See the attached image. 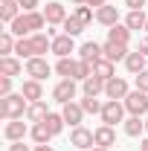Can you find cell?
I'll list each match as a JSON object with an SVG mask.
<instances>
[{"mask_svg":"<svg viewBox=\"0 0 148 151\" xmlns=\"http://www.w3.org/2000/svg\"><path fill=\"white\" fill-rule=\"evenodd\" d=\"M12 29V35L15 38H26V35H35V32H41L44 26H47V18H44V12H20L18 18L9 23Z\"/></svg>","mask_w":148,"mask_h":151,"instance_id":"6da1fadb","label":"cell"},{"mask_svg":"<svg viewBox=\"0 0 148 151\" xmlns=\"http://www.w3.org/2000/svg\"><path fill=\"white\" fill-rule=\"evenodd\" d=\"M26 111H29V99L23 93H12L0 99V116L3 119H23Z\"/></svg>","mask_w":148,"mask_h":151,"instance_id":"7a4b0ae2","label":"cell"},{"mask_svg":"<svg viewBox=\"0 0 148 151\" xmlns=\"http://www.w3.org/2000/svg\"><path fill=\"white\" fill-rule=\"evenodd\" d=\"M102 125H116V122H125V102H116V99H108L105 108H102Z\"/></svg>","mask_w":148,"mask_h":151,"instance_id":"3957f363","label":"cell"},{"mask_svg":"<svg viewBox=\"0 0 148 151\" xmlns=\"http://www.w3.org/2000/svg\"><path fill=\"white\" fill-rule=\"evenodd\" d=\"M122 102H125V111L131 116H142L148 111V93H142V90H131Z\"/></svg>","mask_w":148,"mask_h":151,"instance_id":"277c9868","label":"cell"},{"mask_svg":"<svg viewBox=\"0 0 148 151\" xmlns=\"http://www.w3.org/2000/svg\"><path fill=\"white\" fill-rule=\"evenodd\" d=\"M70 145H73V148H81V151H90L93 145H96V137H93L90 128L78 125V128L70 131Z\"/></svg>","mask_w":148,"mask_h":151,"instance_id":"5b68a950","label":"cell"},{"mask_svg":"<svg viewBox=\"0 0 148 151\" xmlns=\"http://www.w3.org/2000/svg\"><path fill=\"white\" fill-rule=\"evenodd\" d=\"M44 18H47V23H50V26H61L70 15H67V6H64V3L50 0V3L44 6Z\"/></svg>","mask_w":148,"mask_h":151,"instance_id":"8992f818","label":"cell"},{"mask_svg":"<svg viewBox=\"0 0 148 151\" xmlns=\"http://www.w3.org/2000/svg\"><path fill=\"white\" fill-rule=\"evenodd\" d=\"M75 93H78V90H75V78H61L55 84V90H52V99L61 102V105H67V102L75 99Z\"/></svg>","mask_w":148,"mask_h":151,"instance_id":"52a82bcc","label":"cell"},{"mask_svg":"<svg viewBox=\"0 0 148 151\" xmlns=\"http://www.w3.org/2000/svg\"><path fill=\"white\" fill-rule=\"evenodd\" d=\"M128 93H131V90H128V81H125V78L113 76V78H108V81H105V96H108V99H116V102H122Z\"/></svg>","mask_w":148,"mask_h":151,"instance_id":"ba28073f","label":"cell"},{"mask_svg":"<svg viewBox=\"0 0 148 151\" xmlns=\"http://www.w3.org/2000/svg\"><path fill=\"white\" fill-rule=\"evenodd\" d=\"M50 73H52V70H50V64H47V58H44V55H35V58H29V61H26V76H29V78L44 81Z\"/></svg>","mask_w":148,"mask_h":151,"instance_id":"9c48e42d","label":"cell"},{"mask_svg":"<svg viewBox=\"0 0 148 151\" xmlns=\"http://www.w3.org/2000/svg\"><path fill=\"white\" fill-rule=\"evenodd\" d=\"M61 116H64V122H67L70 128H78L81 119H84V108H81L78 102H67V105L61 108Z\"/></svg>","mask_w":148,"mask_h":151,"instance_id":"30bf717a","label":"cell"},{"mask_svg":"<svg viewBox=\"0 0 148 151\" xmlns=\"http://www.w3.org/2000/svg\"><path fill=\"white\" fill-rule=\"evenodd\" d=\"M26 131H29V128H26L23 119H9L6 128H3V137H6L9 142H20V139L26 137Z\"/></svg>","mask_w":148,"mask_h":151,"instance_id":"8fae6325","label":"cell"},{"mask_svg":"<svg viewBox=\"0 0 148 151\" xmlns=\"http://www.w3.org/2000/svg\"><path fill=\"white\" fill-rule=\"evenodd\" d=\"M52 52H55L58 58H67L70 52H75V41H73V35H55L52 38Z\"/></svg>","mask_w":148,"mask_h":151,"instance_id":"7c38bea8","label":"cell"},{"mask_svg":"<svg viewBox=\"0 0 148 151\" xmlns=\"http://www.w3.org/2000/svg\"><path fill=\"white\" fill-rule=\"evenodd\" d=\"M102 50H105V58L108 61H125L128 58V44H116V41H105L102 44Z\"/></svg>","mask_w":148,"mask_h":151,"instance_id":"4fadbf2b","label":"cell"},{"mask_svg":"<svg viewBox=\"0 0 148 151\" xmlns=\"http://www.w3.org/2000/svg\"><path fill=\"white\" fill-rule=\"evenodd\" d=\"M78 55L84 58V61H90V64H96V61H102V58H105V50H102V44H99V41H87V44H81V47H78Z\"/></svg>","mask_w":148,"mask_h":151,"instance_id":"5bb4252c","label":"cell"},{"mask_svg":"<svg viewBox=\"0 0 148 151\" xmlns=\"http://www.w3.org/2000/svg\"><path fill=\"white\" fill-rule=\"evenodd\" d=\"M23 73V64H20L18 55H3L0 58V76H9V78H15V76Z\"/></svg>","mask_w":148,"mask_h":151,"instance_id":"9a60e30c","label":"cell"},{"mask_svg":"<svg viewBox=\"0 0 148 151\" xmlns=\"http://www.w3.org/2000/svg\"><path fill=\"white\" fill-rule=\"evenodd\" d=\"M96 20H99L102 26H108V29H111V26H116V23H119V9L105 3L102 9H96Z\"/></svg>","mask_w":148,"mask_h":151,"instance_id":"2e32d148","label":"cell"},{"mask_svg":"<svg viewBox=\"0 0 148 151\" xmlns=\"http://www.w3.org/2000/svg\"><path fill=\"white\" fill-rule=\"evenodd\" d=\"M93 137H96V145H102V148L116 145V131H113L111 125H99V128L93 131Z\"/></svg>","mask_w":148,"mask_h":151,"instance_id":"e0dca14e","label":"cell"},{"mask_svg":"<svg viewBox=\"0 0 148 151\" xmlns=\"http://www.w3.org/2000/svg\"><path fill=\"white\" fill-rule=\"evenodd\" d=\"M29 41H32V50H35V55L52 52V38L47 35V32H35V35H29Z\"/></svg>","mask_w":148,"mask_h":151,"instance_id":"ac0fdd59","label":"cell"},{"mask_svg":"<svg viewBox=\"0 0 148 151\" xmlns=\"http://www.w3.org/2000/svg\"><path fill=\"white\" fill-rule=\"evenodd\" d=\"M20 93L26 96L29 102H41V99H44V87H41V81H38V78H26V81H23V87H20Z\"/></svg>","mask_w":148,"mask_h":151,"instance_id":"d6986e66","label":"cell"},{"mask_svg":"<svg viewBox=\"0 0 148 151\" xmlns=\"http://www.w3.org/2000/svg\"><path fill=\"white\" fill-rule=\"evenodd\" d=\"M29 137L35 139V145H50V139H52V131L47 128V122H35V125L29 128Z\"/></svg>","mask_w":148,"mask_h":151,"instance_id":"ffe728a7","label":"cell"},{"mask_svg":"<svg viewBox=\"0 0 148 151\" xmlns=\"http://www.w3.org/2000/svg\"><path fill=\"white\" fill-rule=\"evenodd\" d=\"M125 67H128V73L131 76H137V73H142L148 67V58L137 50V52H128V58H125Z\"/></svg>","mask_w":148,"mask_h":151,"instance_id":"44dd1931","label":"cell"},{"mask_svg":"<svg viewBox=\"0 0 148 151\" xmlns=\"http://www.w3.org/2000/svg\"><path fill=\"white\" fill-rule=\"evenodd\" d=\"M50 116V111H47V102L41 99V102H29V111H26V119L35 125V122H44Z\"/></svg>","mask_w":148,"mask_h":151,"instance_id":"7402d4cb","label":"cell"},{"mask_svg":"<svg viewBox=\"0 0 148 151\" xmlns=\"http://www.w3.org/2000/svg\"><path fill=\"white\" fill-rule=\"evenodd\" d=\"M75 67H78V61H73V58H58L55 64V73L61 76V78H75Z\"/></svg>","mask_w":148,"mask_h":151,"instance_id":"603a6c76","label":"cell"},{"mask_svg":"<svg viewBox=\"0 0 148 151\" xmlns=\"http://www.w3.org/2000/svg\"><path fill=\"white\" fill-rule=\"evenodd\" d=\"M108 41H116V44H128V41H131V29L125 26V23H116V26H111V29H108Z\"/></svg>","mask_w":148,"mask_h":151,"instance_id":"cb8c5ba5","label":"cell"},{"mask_svg":"<svg viewBox=\"0 0 148 151\" xmlns=\"http://www.w3.org/2000/svg\"><path fill=\"white\" fill-rule=\"evenodd\" d=\"M20 15V6H18V0H3L0 3V18L6 20V23H12V20Z\"/></svg>","mask_w":148,"mask_h":151,"instance_id":"d4e9b609","label":"cell"},{"mask_svg":"<svg viewBox=\"0 0 148 151\" xmlns=\"http://www.w3.org/2000/svg\"><path fill=\"white\" fill-rule=\"evenodd\" d=\"M125 26H128L131 32H134V29H145V26H148L145 12H128V18H125Z\"/></svg>","mask_w":148,"mask_h":151,"instance_id":"484cf974","label":"cell"},{"mask_svg":"<svg viewBox=\"0 0 148 151\" xmlns=\"http://www.w3.org/2000/svg\"><path fill=\"white\" fill-rule=\"evenodd\" d=\"M99 93H105V78L90 76V78L84 81V96H99Z\"/></svg>","mask_w":148,"mask_h":151,"instance_id":"4316f807","label":"cell"},{"mask_svg":"<svg viewBox=\"0 0 148 151\" xmlns=\"http://www.w3.org/2000/svg\"><path fill=\"white\" fill-rule=\"evenodd\" d=\"M61 29H64V35H73V38H75V35H81V32H84V23L75 18V15H70V18L61 23Z\"/></svg>","mask_w":148,"mask_h":151,"instance_id":"83f0119b","label":"cell"},{"mask_svg":"<svg viewBox=\"0 0 148 151\" xmlns=\"http://www.w3.org/2000/svg\"><path fill=\"white\" fill-rule=\"evenodd\" d=\"M15 55L18 58H35V50H32V41L29 38H18V44H15Z\"/></svg>","mask_w":148,"mask_h":151,"instance_id":"f1b7e54d","label":"cell"},{"mask_svg":"<svg viewBox=\"0 0 148 151\" xmlns=\"http://www.w3.org/2000/svg\"><path fill=\"white\" fill-rule=\"evenodd\" d=\"M142 131H145V119H139V116H128L125 119V134L128 137H139Z\"/></svg>","mask_w":148,"mask_h":151,"instance_id":"f546056e","label":"cell"},{"mask_svg":"<svg viewBox=\"0 0 148 151\" xmlns=\"http://www.w3.org/2000/svg\"><path fill=\"white\" fill-rule=\"evenodd\" d=\"M96 64H90V61H84V58H78V67H75V78L78 81H87L90 76H96V70H93Z\"/></svg>","mask_w":148,"mask_h":151,"instance_id":"4dcf8cb0","label":"cell"},{"mask_svg":"<svg viewBox=\"0 0 148 151\" xmlns=\"http://www.w3.org/2000/svg\"><path fill=\"white\" fill-rule=\"evenodd\" d=\"M44 122H47V128H50V131H52V137H58V134L64 131V125H67V122H64V116H61V113H50V116H47V119H44Z\"/></svg>","mask_w":148,"mask_h":151,"instance_id":"1f68e13d","label":"cell"},{"mask_svg":"<svg viewBox=\"0 0 148 151\" xmlns=\"http://www.w3.org/2000/svg\"><path fill=\"white\" fill-rule=\"evenodd\" d=\"M15 44H18V41H15V35L6 29V32L0 35V52H3V55H15Z\"/></svg>","mask_w":148,"mask_h":151,"instance_id":"d6a6232c","label":"cell"},{"mask_svg":"<svg viewBox=\"0 0 148 151\" xmlns=\"http://www.w3.org/2000/svg\"><path fill=\"white\" fill-rule=\"evenodd\" d=\"M93 70H96L99 78H105V81H108V78H113V61L102 58V61H96V67H93Z\"/></svg>","mask_w":148,"mask_h":151,"instance_id":"836d02e7","label":"cell"},{"mask_svg":"<svg viewBox=\"0 0 148 151\" xmlns=\"http://www.w3.org/2000/svg\"><path fill=\"white\" fill-rule=\"evenodd\" d=\"M78 105L84 108V113H102V108H105V105H102V102H99L96 96H84V99H81Z\"/></svg>","mask_w":148,"mask_h":151,"instance_id":"e575fe53","label":"cell"},{"mask_svg":"<svg viewBox=\"0 0 148 151\" xmlns=\"http://www.w3.org/2000/svg\"><path fill=\"white\" fill-rule=\"evenodd\" d=\"M75 18L87 26V23H93V20H96V12H93V6H78V9H75Z\"/></svg>","mask_w":148,"mask_h":151,"instance_id":"d590c367","label":"cell"},{"mask_svg":"<svg viewBox=\"0 0 148 151\" xmlns=\"http://www.w3.org/2000/svg\"><path fill=\"white\" fill-rule=\"evenodd\" d=\"M134 81H137V90L148 93V67L142 70V73H137V76H134Z\"/></svg>","mask_w":148,"mask_h":151,"instance_id":"8d00e7d4","label":"cell"},{"mask_svg":"<svg viewBox=\"0 0 148 151\" xmlns=\"http://www.w3.org/2000/svg\"><path fill=\"white\" fill-rule=\"evenodd\" d=\"M3 96H12V78L9 76H0V99Z\"/></svg>","mask_w":148,"mask_h":151,"instance_id":"74e56055","label":"cell"},{"mask_svg":"<svg viewBox=\"0 0 148 151\" xmlns=\"http://www.w3.org/2000/svg\"><path fill=\"white\" fill-rule=\"evenodd\" d=\"M125 6H128L131 12H142V9L148 6V0H125Z\"/></svg>","mask_w":148,"mask_h":151,"instance_id":"f35d334b","label":"cell"},{"mask_svg":"<svg viewBox=\"0 0 148 151\" xmlns=\"http://www.w3.org/2000/svg\"><path fill=\"white\" fill-rule=\"evenodd\" d=\"M18 6H20V12H35L38 0H18Z\"/></svg>","mask_w":148,"mask_h":151,"instance_id":"ab89813d","label":"cell"},{"mask_svg":"<svg viewBox=\"0 0 148 151\" xmlns=\"http://www.w3.org/2000/svg\"><path fill=\"white\" fill-rule=\"evenodd\" d=\"M9 151H32V148H29V145H23V139H20V142H12Z\"/></svg>","mask_w":148,"mask_h":151,"instance_id":"60d3db41","label":"cell"},{"mask_svg":"<svg viewBox=\"0 0 148 151\" xmlns=\"http://www.w3.org/2000/svg\"><path fill=\"white\" fill-rule=\"evenodd\" d=\"M139 52L148 58V35H145V38H139Z\"/></svg>","mask_w":148,"mask_h":151,"instance_id":"b9f144b4","label":"cell"},{"mask_svg":"<svg viewBox=\"0 0 148 151\" xmlns=\"http://www.w3.org/2000/svg\"><path fill=\"white\" fill-rule=\"evenodd\" d=\"M105 3H108V0H87V6H93V9H102Z\"/></svg>","mask_w":148,"mask_h":151,"instance_id":"7bdbcfd3","label":"cell"},{"mask_svg":"<svg viewBox=\"0 0 148 151\" xmlns=\"http://www.w3.org/2000/svg\"><path fill=\"white\" fill-rule=\"evenodd\" d=\"M32 151H55V148H52V145H35Z\"/></svg>","mask_w":148,"mask_h":151,"instance_id":"ee69618b","label":"cell"},{"mask_svg":"<svg viewBox=\"0 0 148 151\" xmlns=\"http://www.w3.org/2000/svg\"><path fill=\"white\" fill-rule=\"evenodd\" d=\"M139 151H148V137L142 139V142H139Z\"/></svg>","mask_w":148,"mask_h":151,"instance_id":"f6af8a7d","label":"cell"},{"mask_svg":"<svg viewBox=\"0 0 148 151\" xmlns=\"http://www.w3.org/2000/svg\"><path fill=\"white\" fill-rule=\"evenodd\" d=\"M75 6H87V0H73Z\"/></svg>","mask_w":148,"mask_h":151,"instance_id":"bcb514c9","label":"cell"},{"mask_svg":"<svg viewBox=\"0 0 148 151\" xmlns=\"http://www.w3.org/2000/svg\"><path fill=\"white\" fill-rule=\"evenodd\" d=\"M90 151H108V148H102V145H93V148Z\"/></svg>","mask_w":148,"mask_h":151,"instance_id":"7dc6e473","label":"cell"},{"mask_svg":"<svg viewBox=\"0 0 148 151\" xmlns=\"http://www.w3.org/2000/svg\"><path fill=\"white\" fill-rule=\"evenodd\" d=\"M145 134H148V119H145Z\"/></svg>","mask_w":148,"mask_h":151,"instance_id":"c3c4849f","label":"cell"},{"mask_svg":"<svg viewBox=\"0 0 148 151\" xmlns=\"http://www.w3.org/2000/svg\"><path fill=\"white\" fill-rule=\"evenodd\" d=\"M145 29H148V26H145Z\"/></svg>","mask_w":148,"mask_h":151,"instance_id":"681fc988","label":"cell"}]
</instances>
